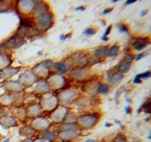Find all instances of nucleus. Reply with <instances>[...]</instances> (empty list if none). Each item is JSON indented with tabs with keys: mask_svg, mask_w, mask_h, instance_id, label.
Masks as SVG:
<instances>
[{
	"mask_svg": "<svg viewBox=\"0 0 151 142\" xmlns=\"http://www.w3.org/2000/svg\"><path fill=\"white\" fill-rule=\"evenodd\" d=\"M54 16L51 12H47L41 15L37 19L38 27L42 31L48 30L52 27Z\"/></svg>",
	"mask_w": 151,
	"mask_h": 142,
	"instance_id": "f257e3e1",
	"label": "nucleus"
},
{
	"mask_svg": "<svg viewBox=\"0 0 151 142\" xmlns=\"http://www.w3.org/2000/svg\"><path fill=\"white\" fill-rule=\"evenodd\" d=\"M87 62L88 59L84 54L76 53L74 56L69 58V63L73 66H84L87 64Z\"/></svg>",
	"mask_w": 151,
	"mask_h": 142,
	"instance_id": "f03ea898",
	"label": "nucleus"
},
{
	"mask_svg": "<svg viewBox=\"0 0 151 142\" xmlns=\"http://www.w3.org/2000/svg\"><path fill=\"white\" fill-rule=\"evenodd\" d=\"M150 43V40L148 37H139L133 42L132 47L136 51H140L146 48Z\"/></svg>",
	"mask_w": 151,
	"mask_h": 142,
	"instance_id": "7ed1b4c3",
	"label": "nucleus"
},
{
	"mask_svg": "<svg viewBox=\"0 0 151 142\" xmlns=\"http://www.w3.org/2000/svg\"><path fill=\"white\" fill-rule=\"evenodd\" d=\"M99 118L95 115H83L80 118V124L87 127H92L96 124Z\"/></svg>",
	"mask_w": 151,
	"mask_h": 142,
	"instance_id": "20e7f679",
	"label": "nucleus"
},
{
	"mask_svg": "<svg viewBox=\"0 0 151 142\" xmlns=\"http://www.w3.org/2000/svg\"><path fill=\"white\" fill-rule=\"evenodd\" d=\"M88 74V70L85 68H78L72 70L70 73L71 76L77 79L84 78Z\"/></svg>",
	"mask_w": 151,
	"mask_h": 142,
	"instance_id": "39448f33",
	"label": "nucleus"
},
{
	"mask_svg": "<svg viewBox=\"0 0 151 142\" xmlns=\"http://www.w3.org/2000/svg\"><path fill=\"white\" fill-rule=\"evenodd\" d=\"M108 51L109 48L107 46H100L95 51V56L98 59L104 58L107 56Z\"/></svg>",
	"mask_w": 151,
	"mask_h": 142,
	"instance_id": "423d86ee",
	"label": "nucleus"
},
{
	"mask_svg": "<svg viewBox=\"0 0 151 142\" xmlns=\"http://www.w3.org/2000/svg\"><path fill=\"white\" fill-rule=\"evenodd\" d=\"M123 78V75L120 72H117L108 78V82L111 84H118Z\"/></svg>",
	"mask_w": 151,
	"mask_h": 142,
	"instance_id": "0eeeda50",
	"label": "nucleus"
},
{
	"mask_svg": "<svg viewBox=\"0 0 151 142\" xmlns=\"http://www.w3.org/2000/svg\"><path fill=\"white\" fill-rule=\"evenodd\" d=\"M49 7L48 5V4L47 3H45V2H42L41 3H40L39 5V6H37V8H36V9L35 10L36 15H39L42 13H45V12L47 11V10H49Z\"/></svg>",
	"mask_w": 151,
	"mask_h": 142,
	"instance_id": "6e6552de",
	"label": "nucleus"
},
{
	"mask_svg": "<svg viewBox=\"0 0 151 142\" xmlns=\"http://www.w3.org/2000/svg\"><path fill=\"white\" fill-rule=\"evenodd\" d=\"M131 66V62L128 61H125L119 67V71L121 73H127Z\"/></svg>",
	"mask_w": 151,
	"mask_h": 142,
	"instance_id": "1a4fd4ad",
	"label": "nucleus"
},
{
	"mask_svg": "<svg viewBox=\"0 0 151 142\" xmlns=\"http://www.w3.org/2000/svg\"><path fill=\"white\" fill-rule=\"evenodd\" d=\"M54 67L57 71L61 73H66L68 71V66L63 63H55Z\"/></svg>",
	"mask_w": 151,
	"mask_h": 142,
	"instance_id": "9d476101",
	"label": "nucleus"
},
{
	"mask_svg": "<svg viewBox=\"0 0 151 142\" xmlns=\"http://www.w3.org/2000/svg\"><path fill=\"white\" fill-rule=\"evenodd\" d=\"M119 50V47L117 45H113L111 48L109 49L108 51V56L109 57H114L118 55V52Z\"/></svg>",
	"mask_w": 151,
	"mask_h": 142,
	"instance_id": "9b49d317",
	"label": "nucleus"
},
{
	"mask_svg": "<svg viewBox=\"0 0 151 142\" xmlns=\"http://www.w3.org/2000/svg\"><path fill=\"white\" fill-rule=\"evenodd\" d=\"M109 91V87L107 86V85L105 84H100L98 87L97 92H99L101 94H106Z\"/></svg>",
	"mask_w": 151,
	"mask_h": 142,
	"instance_id": "f8f14e48",
	"label": "nucleus"
},
{
	"mask_svg": "<svg viewBox=\"0 0 151 142\" xmlns=\"http://www.w3.org/2000/svg\"><path fill=\"white\" fill-rule=\"evenodd\" d=\"M62 129L64 130H75L77 129V126H76L75 125L72 124H64L61 126Z\"/></svg>",
	"mask_w": 151,
	"mask_h": 142,
	"instance_id": "ddd939ff",
	"label": "nucleus"
},
{
	"mask_svg": "<svg viewBox=\"0 0 151 142\" xmlns=\"http://www.w3.org/2000/svg\"><path fill=\"white\" fill-rule=\"evenodd\" d=\"M27 27H22L20 28V29H19L18 30V32L16 34V35L19 37H23L24 36H25L26 34H27Z\"/></svg>",
	"mask_w": 151,
	"mask_h": 142,
	"instance_id": "4468645a",
	"label": "nucleus"
},
{
	"mask_svg": "<svg viewBox=\"0 0 151 142\" xmlns=\"http://www.w3.org/2000/svg\"><path fill=\"white\" fill-rule=\"evenodd\" d=\"M96 33V31L94 28H88L84 31L83 34L85 35H87V36H91V35H95Z\"/></svg>",
	"mask_w": 151,
	"mask_h": 142,
	"instance_id": "2eb2a0df",
	"label": "nucleus"
},
{
	"mask_svg": "<svg viewBox=\"0 0 151 142\" xmlns=\"http://www.w3.org/2000/svg\"><path fill=\"white\" fill-rule=\"evenodd\" d=\"M118 30L119 32H124V33H128L129 30L128 27L123 23L119 24L118 25Z\"/></svg>",
	"mask_w": 151,
	"mask_h": 142,
	"instance_id": "dca6fc26",
	"label": "nucleus"
},
{
	"mask_svg": "<svg viewBox=\"0 0 151 142\" xmlns=\"http://www.w3.org/2000/svg\"><path fill=\"white\" fill-rule=\"evenodd\" d=\"M139 77L140 78V79H147V78H149L151 75V73L149 72V71H147V72H144L143 73H141L140 74H138Z\"/></svg>",
	"mask_w": 151,
	"mask_h": 142,
	"instance_id": "f3484780",
	"label": "nucleus"
},
{
	"mask_svg": "<svg viewBox=\"0 0 151 142\" xmlns=\"http://www.w3.org/2000/svg\"><path fill=\"white\" fill-rule=\"evenodd\" d=\"M16 39L14 37H12L10 39L8 40V41L6 42V45L8 46H13L16 45Z\"/></svg>",
	"mask_w": 151,
	"mask_h": 142,
	"instance_id": "a211bd4d",
	"label": "nucleus"
},
{
	"mask_svg": "<svg viewBox=\"0 0 151 142\" xmlns=\"http://www.w3.org/2000/svg\"><path fill=\"white\" fill-rule=\"evenodd\" d=\"M143 106L144 108V112L145 113H150V101H149V102L147 103L146 104H144Z\"/></svg>",
	"mask_w": 151,
	"mask_h": 142,
	"instance_id": "6ab92c4d",
	"label": "nucleus"
},
{
	"mask_svg": "<svg viewBox=\"0 0 151 142\" xmlns=\"http://www.w3.org/2000/svg\"><path fill=\"white\" fill-rule=\"evenodd\" d=\"M44 135L45 138H48V139H54L55 137H56L54 134L53 133V132H45Z\"/></svg>",
	"mask_w": 151,
	"mask_h": 142,
	"instance_id": "aec40b11",
	"label": "nucleus"
},
{
	"mask_svg": "<svg viewBox=\"0 0 151 142\" xmlns=\"http://www.w3.org/2000/svg\"><path fill=\"white\" fill-rule=\"evenodd\" d=\"M146 54H147V51L145 52H144L143 53H141L139 54H138V56L136 57V58L135 59L136 61H139L140 60H141V58H143V57H144L146 56Z\"/></svg>",
	"mask_w": 151,
	"mask_h": 142,
	"instance_id": "412c9836",
	"label": "nucleus"
},
{
	"mask_svg": "<svg viewBox=\"0 0 151 142\" xmlns=\"http://www.w3.org/2000/svg\"><path fill=\"white\" fill-rule=\"evenodd\" d=\"M112 25H110L108 27L106 28V30H105V31L104 32V34L103 35V37H107V35H109L110 33L111 32V30H112Z\"/></svg>",
	"mask_w": 151,
	"mask_h": 142,
	"instance_id": "4be33fe9",
	"label": "nucleus"
},
{
	"mask_svg": "<svg viewBox=\"0 0 151 142\" xmlns=\"http://www.w3.org/2000/svg\"><path fill=\"white\" fill-rule=\"evenodd\" d=\"M71 36V34H68L66 35H61L60 36H59V40H61V41H64V40H65L66 39L69 38V37H70Z\"/></svg>",
	"mask_w": 151,
	"mask_h": 142,
	"instance_id": "5701e85b",
	"label": "nucleus"
},
{
	"mask_svg": "<svg viewBox=\"0 0 151 142\" xmlns=\"http://www.w3.org/2000/svg\"><path fill=\"white\" fill-rule=\"evenodd\" d=\"M133 82L134 83H135V84H140L141 83V80L140 79V78L139 77L138 75H136L135 77L134 78V79L133 80Z\"/></svg>",
	"mask_w": 151,
	"mask_h": 142,
	"instance_id": "b1692460",
	"label": "nucleus"
},
{
	"mask_svg": "<svg viewBox=\"0 0 151 142\" xmlns=\"http://www.w3.org/2000/svg\"><path fill=\"white\" fill-rule=\"evenodd\" d=\"M113 10V8H108V9H105L102 12V15H106V14L112 12Z\"/></svg>",
	"mask_w": 151,
	"mask_h": 142,
	"instance_id": "393cba45",
	"label": "nucleus"
},
{
	"mask_svg": "<svg viewBox=\"0 0 151 142\" xmlns=\"http://www.w3.org/2000/svg\"><path fill=\"white\" fill-rule=\"evenodd\" d=\"M75 11H84L85 10V8L83 6H78L77 8H76L75 9Z\"/></svg>",
	"mask_w": 151,
	"mask_h": 142,
	"instance_id": "a878e982",
	"label": "nucleus"
},
{
	"mask_svg": "<svg viewBox=\"0 0 151 142\" xmlns=\"http://www.w3.org/2000/svg\"><path fill=\"white\" fill-rule=\"evenodd\" d=\"M147 13H148V10H141L140 12V17H143V16H144Z\"/></svg>",
	"mask_w": 151,
	"mask_h": 142,
	"instance_id": "bb28decb",
	"label": "nucleus"
},
{
	"mask_svg": "<svg viewBox=\"0 0 151 142\" xmlns=\"http://www.w3.org/2000/svg\"><path fill=\"white\" fill-rule=\"evenodd\" d=\"M127 61L131 62V61L134 59V56L133 55H132V54H128V56H127Z\"/></svg>",
	"mask_w": 151,
	"mask_h": 142,
	"instance_id": "cd10ccee",
	"label": "nucleus"
},
{
	"mask_svg": "<svg viewBox=\"0 0 151 142\" xmlns=\"http://www.w3.org/2000/svg\"><path fill=\"white\" fill-rule=\"evenodd\" d=\"M135 2H136V0H127V1H126L125 4L126 5H130V4L135 3Z\"/></svg>",
	"mask_w": 151,
	"mask_h": 142,
	"instance_id": "c85d7f7f",
	"label": "nucleus"
},
{
	"mask_svg": "<svg viewBox=\"0 0 151 142\" xmlns=\"http://www.w3.org/2000/svg\"><path fill=\"white\" fill-rule=\"evenodd\" d=\"M131 108L130 107V106H127V107H126L125 108V111L127 114H130L131 113Z\"/></svg>",
	"mask_w": 151,
	"mask_h": 142,
	"instance_id": "c756f323",
	"label": "nucleus"
},
{
	"mask_svg": "<svg viewBox=\"0 0 151 142\" xmlns=\"http://www.w3.org/2000/svg\"><path fill=\"white\" fill-rule=\"evenodd\" d=\"M101 40H102L103 41H105V42H107V41L109 40V38L107 37H101Z\"/></svg>",
	"mask_w": 151,
	"mask_h": 142,
	"instance_id": "7c9ffc66",
	"label": "nucleus"
},
{
	"mask_svg": "<svg viewBox=\"0 0 151 142\" xmlns=\"http://www.w3.org/2000/svg\"><path fill=\"white\" fill-rule=\"evenodd\" d=\"M105 126H106V127H110V126H112V125H111V124H110V123L106 122V123H105Z\"/></svg>",
	"mask_w": 151,
	"mask_h": 142,
	"instance_id": "2f4dec72",
	"label": "nucleus"
},
{
	"mask_svg": "<svg viewBox=\"0 0 151 142\" xmlns=\"http://www.w3.org/2000/svg\"><path fill=\"white\" fill-rule=\"evenodd\" d=\"M101 23H102L103 26H105V21L104 20H101Z\"/></svg>",
	"mask_w": 151,
	"mask_h": 142,
	"instance_id": "473e14b6",
	"label": "nucleus"
},
{
	"mask_svg": "<svg viewBox=\"0 0 151 142\" xmlns=\"http://www.w3.org/2000/svg\"><path fill=\"white\" fill-rule=\"evenodd\" d=\"M117 1H118V0H112V1H111L112 3H116V2Z\"/></svg>",
	"mask_w": 151,
	"mask_h": 142,
	"instance_id": "72a5a7b5",
	"label": "nucleus"
},
{
	"mask_svg": "<svg viewBox=\"0 0 151 142\" xmlns=\"http://www.w3.org/2000/svg\"><path fill=\"white\" fill-rule=\"evenodd\" d=\"M2 142H9V139H7L6 140H5L4 141H3Z\"/></svg>",
	"mask_w": 151,
	"mask_h": 142,
	"instance_id": "f704fd0d",
	"label": "nucleus"
},
{
	"mask_svg": "<svg viewBox=\"0 0 151 142\" xmlns=\"http://www.w3.org/2000/svg\"><path fill=\"white\" fill-rule=\"evenodd\" d=\"M22 142H31V140H24Z\"/></svg>",
	"mask_w": 151,
	"mask_h": 142,
	"instance_id": "c9c22d12",
	"label": "nucleus"
}]
</instances>
